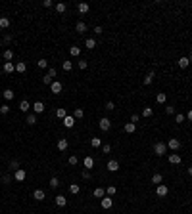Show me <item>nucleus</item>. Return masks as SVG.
I'll return each instance as SVG.
<instances>
[{"mask_svg": "<svg viewBox=\"0 0 192 214\" xmlns=\"http://www.w3.org/2000/svg\"><path fill=\"white\" fill-rule=\"evenodd\" d=\"M154 153L158 155V157H163V155L167 153V145H165L163 142H158V143L154 145Z\"/></svg>", "mask_w": 192, "mask_h": 214, "instance_id": "f257e3e1", "label": "nucleus"}, {"mask_svg": "<svg viewBox=\"0 0 192 214\" xmlns=\"http://www.w3.org/2000/svg\"><path fill=\"white\" fill-rule=\"evenodd\" d=\"M165 145H167V147H169L171 151H173V153H175V151H179V149H181V142H179L177 138H169V142L165 143Z\"/></svg>", "mask_w": 192, "mask_h": 214, "instance_id": "f03ea898", "label": "nucleus"}, {"mask_svg": "<svg viewBox=\"0 0 192 214\" xmlns=\"http://www.w3.org/2000/svg\"><path fill=\"white\" fill-rule=\"evenodd\" d=\"M25 178H27V172H25L23 168H17V170L14 172V180L15 182H23Z\"/></svg>", "mask_w": 192, "mask_h": 214, "instance_id": "7ed1b4c3", "label": "nucleus"}, {"mask_svg": "<svg viewBox=\"0 0 192 214\" xmlns=\"http://www.w3.org/2000/svg\"><path fill=\"white\" fill-rule=\"evenodd\" d=\"M100 205H102V208H104V210H110V208L113 206V199H112V197H102Z\"/></svg>", "mask_w": 192, "mask_h": 214, "instance_id": "20e7f679", "label": "nucleus"}, {"mask_svg": "<svg viewBox=\"0 0 192 214\" xmlns=\"http://www.w3.org/2000/svg\"><path fill=\"white\" fill-rule=\"evenodd\" d=\"M98 124H100V128L104 130V132H108V130L112 128V121H110V119H108V117H102V119H100V122H98Z\"/></svg>", "mask_w": 192, "mask_h": 214, "instance_id": "39448f33", "label": "nucleus"}, {"mask_svg": "<svg viewBox=\"0 0 192 214\" xmlns=\"http://www.w3.org/2000/svg\"><path fill=\"white\" fill-rule=\"evenodd\" d=\"M169 193V189H167V185H163V184H159V185H156V195L158 197H165Z\"/></svg>", "mask_w": 192, "mask_h": 214, "instance_id": "423d86ee", "label": "nucleus"}, {"mask_svg": "<svg viewBox=\"0 0 192 214\" xmlns=\"http://www.w3.org/2000/svg\"><path fill=\"white\" fill-rule=\"evenodd\" d=\"M61 90H64V84H61V82L54 80V82L50 84V92H52V94H60Z\"/></svg>", "mask_w": 192, "mask_h": 214, "instance_id": "0eeeda50", "label": "nucleus"}, {"mask_svg": "<svg viewBox=\"0 0 192 214\" xmlns=\"http://www.w3.org/2000/svg\"><path fill=\"white\" fill-rule=\"evenodd\" d=\"M169 163L171 164H181V163H183V159H181V155L179 153H169Z\"/></svg>", "mask_w": 192, "mask_h": 214, "instance_id": "6e6552de", "label": "nucleus"}, {"mask_svg": "<svg viewBox=\"0 0 192 214\" xmlns=\"http://www.w3.org/2000/svg\"><path fill=\"white\" fill-rule=\"evenodd\" d=\"M106 168L110 170V172H117L119 170V163L115 159H112V161H108V164H106Z\"/></svg>", "mask_w": 192, "mask_h": 214, "instance_id": "1a4fd4ad", "label": "nucleus"}, {"mask_svg": "<svg viewBox=\"0 0 192 214\" xmlns=\"http://www.w3.org/2000/svg\"><path fill=\"white\" fill-rule=\"evenodd\" d=\"M83 166H85V170H90L92 166H94V159H92L90 155H89V157H85V159H83Z\"/></svg>", "mask_w": 192, "mask_h": 214, "instance_id": "9d476101", "label": "nucleus"}, {"mask_svg": "<svg viewBox=\"0 0 192 214\" xmlns=\"http://www.w3.org/2000/svg\"><path fill=\"white\" fill-rule=\"evenodd\" d=\"M14 71H15V65L12 61H4V73H6V75H12Z\"/></svg>", "mask_w": 192, "mask_h": 214, "instance_id": "9b49d317", "label": "nucleus"}, {"mask_svg": "<svg viewBox=\"0 0 192 214\" xmlns=\"http://www.w3.org/2000/svg\"><path fill=\"white\" fill-rule=\"evenodd\" d=\"M44 197H46V193L42 189H35L33 191V199L35 201H44Z\"/></svg>", "mask_w": 192, "mask_h": 214, "instance_id": "f8f14e48", "label": "nucleus"}, {"mask_svg": "<svg viewBox=\"0 0 192 214\" xmlns=\"http://www.w3.org/2000/svg\"><path fill=\"white\" fill-rule=\"evenodd\" d=\"M25 71H27V65H25V61H17V63H15V73L23 75Z\"/></svg>", "mask_w": 192, "mask_h": 214, "instance_id": "ddd939ff", "label": "nucleus"}, {"mask_svg": "<svg viewBox=\"0 0 192 214\" xmlns=\"http://www.w3.org/2000/svg\"><path fill=\"white\" fill-rule=\"evenodd\" d=\"M64 126L65 128H73L75 126V117H69V115H67V117L64 119Z\"/></svg>", "mask_w": 192, "mask_h": 214, "instance_id": "4468645a", "label": "nucleus"}, {"mask_svg": "<svg viewBox=\"0 0 192 214\" xmlns=\"http://www.w3.org/2000/svg\"><path fill=\"white\" fill-rule=\"evenodd\" d=\"M25 122H27L29 126H35V124L39 122V121H37V115H35V113H31V115H27V119H25Z\"/></svg>", "mask_w": 192, "mask_h": 214, "instance_id": "2eb2a0df", "label": "nucleus"}, {"mask_svg": "<svg viewBox=\"0 0 192 214\" xmlns=\"http://www.w3.org/2000/svg\"><path fill=\"white\" fill-rule=\"evenodd\" d=\"M154 77H156V73H154V71H150V73H148V75H146V77H144V80H142V84H144V86H148V84H152V80H154Z\"/></svg>", "mask_w": 192, "mask_h": 214, "instance_id": "dca6fc26", "label": "nucleus"}, {"mask_svg": "<svg viewBox=\"0 0 192 214\" xmlns=\"http://www.w3.org/2000/svg\"><path fill=\"white\" fill-rule=\"evenodd\" d=\"M33 111H35V115L42 113V111H44V103H42V101H35V105H33Z\"/></svg>", "mask_w": 192, "mask_h": 214, "instance_id": "f3484780", "label": "nucleus"}, {"mask_svg": "<svg viewBox=\"0 0 192 214\" xmlns=\"http://www.w3.org/2000/svg\"><path fill=\"white\" fill-rule=\"evenodd\" d=\"M123 130H125L127 134H133L134 130H137V124H134V122H125V126H123Z\"/></svg>", "mask_w": 192, "mask_h": 214, "instance_id": "a211bd4d", "label": "nucleus"}, {"mask_svg": "<svg viewBox=\"0 0 192 214\" xmlns=\"http://www.w3.org/2000/svg\"><path fill=\"white\" fill-rule=\"evenodd\" d=\"M67 147H69V142H67L65 138H61V140H58V149H60V151H65Z\"/></svg>", "mask_w": 192, "mask_h": 214, "instance_id": "6ab92c4d", "label": "nucleus"}, {"mask_svg": "<svg viewBox=\"0 0 192 214\" xmlns=\"http://www.w3.org/2000/svg\"><path fill=\"white\" fill-rule=\"evenodd\" d=\"M177 63H179V67H181V69H186L190 61H188V57H186V56H183V57H179V61H177Z\"/></svg>", "mask_w": 192, "mask_h": 214, "instance_id": "aec40b11", "label": "nucleus"}, {"mask_svg": "<svg viewBox=\"0 0 192 214\" xmlns=\"http://www.w3.org/2000/svg\"><path fill=\"white\" fill-rule=\"evenodd\" d=\"M75 31H77L79 35H83V33L87 31V23H85V21H79V23L75 25Z\"/></svg>", "mask_w": 192, "mask_h": 214, "instance_id": "412c9836", "label": "nucleus"}, {"mask_svg": "<svg viewBox=\"0 0 192 214\" xmlns=\"http://www.w3.org/2000/svg\"><path fill=\"white\" fill-rule=\"evenodd\" d=\"M2 57H4V61H12L14 59V52L12 50H4L2 52Z\"/></svg>", "mask_w": 192, "mask_h": 214, "instance_id": "4be33fe9", "label": "nucleus"}, {"mask_svg": "<svg viewBox=\"0 0 192 214\" xmlns=\"http://www.w3.org/2000/svg\"><path fill=\"white\" fill-rule=\"evenodd\" d=\"M77 10H79V14H87V12H89V10H90V6H89V4H87V2H81L79 6H77Z\"/></svg>", "mask_w": 192, "mask_h": 214, "instance_id": "5701e85b", "label": "nucleus"}, {"mask_svg": "<svg viewBox=\"0 0 192 214\" xmlns=\"http://www.w3.org/2000/svg\"><path fill=\"white\" fill-rule=\"evenodd\" d=\"M162 182H163V176L159 174V172H158V174H154V176H152V184L159 185V184H162Z\"/></svg>", "mask_w": 192, "mask_h": 214, "instance_id": "b1692460", "label": "nucleus"}, {"mask_svg": "<svg viewBox=\"0 0 192 214\" xmlns=\"http://www.w3.org/2000/svg\"><path fill=\"white\" fill-rule=\"evenodd\" d=\"M85 46H87L89 50H94V48H96V40H94V38H87V40H85Z\"/></svg>", "mask_w": 192, "mask_h": 214, "instance_id": "393cba45", "label": "nucleus"}, {"mask_svg": "<svg viewBox=\"0 0 192 214\" xmlns=\"http://www.w3.org/2000/svg\"><path fill=\"white\" fill-rule=\"evenodd\" d=\"M156 101H158V103H165V101H167V96H165V92H158V96H156Z\"/></svg>", "mask_w": 192, "mask_h": 214, "instance_id": "a878e982", "label": "nucleus"}, {"mask_svg": "<svg viewBox=\"0 0 192 214\" xmlns=\"http://www.w3.org/2000/svg\"><path fill=\"white\" fill-rule=\"evenodd\" d=\"M94 197H98V199L106 197V189H104V187H96V189H94Z\"/></svg>", "mask_w": 192, "mask_h": 214, "instance_id": "bb28decb", "label": "nucleus"}, {"mask_svg": "<svg viewBox=\"0 0 192 214\" xmlns=\"http://www.w3.org/2000/svg\"><path fill=\"white\" fill-rule=\"evenodd\" d=\"M29 109H31V105H29V101H27V100H23L21 103H19V111H23V113H27V111H29Z\"/></svg>", "mask_w": 192, "mask_h": 214, "instance_id": "cd10ccee", "label": "nucleus"}, {"mask_svg": "<svg viewBox=\"0 0 192 214\" xmlns=\"http://www.w3.org/2000/svg\"><path fill=\"white\" fill-rule=\"evenodd\" d=\"M56 117H58V119H61V121H64V119L67 117V111H65L64 107H58V111H56Z\"/></svg>", "mask_w": 192, "mask_h": 214, "instance_id": "c85d7f7f", "label": "nucleus"}, {"mask_svg": "<svg viewBox=\"0 0 192 214\" xmlns=\"http://www.w3.org/2000/svg\"><path fill=\"white\" fill-rule=\"evenodd\" d=\"M56 205H58V206H65L67 205V199H65L64 195H58V197H56Z\"/></svg>", "mask_w": 192, "mask_h": 214, "instance_id": "c756f323", "label": "nucleus"}, {"mask_svg": "<svg viewBox=\"0 0 192 214\" xmlns=\"http://www.w3.org/2000/svg\"><path fill=\"white\" fill-rule=\"evenodd\" d=\"M69 56H73V57L81 56V48H79V46H71V48H69Z\"/></svg>", "mask_w": 192, "mask_h": 214, "instance_id": "7c9ffc66", "label": "nucleus"}, {"mask_svg": "<svg viewBox=\"0 0 192 214\" xmlns=\"http://www.w3.org/2000/svg\"><path fill=\"white\" fill-rule=\"evenodd\" d=\"M73 117H75V119H83V117H85V111H83L81 107H75V111H73Z\"/></svg>", "mask_w": 192, "mask_h": 214, "instance_id": "2f4dec72", "label": "nucleus"}, {"mask_svg": "<svg viewBox=\"0 0 192 214\" xmlns=\"http://www.w3.org/2000/svg\"><path fill=\"white\" fill-rule=\"evenodd\" d=\"M79 191H81V185H79V184H71V185H69V193H73V195H77Z\"/></svg>", "mask_w": 192, "mask_h": 214, "instance_id": "473e14b6", "label": "nucleus"}, {"mask_svg": "<svg viewBox=\"0 0 192 214\" xmlns=\"http://www.w3.org/2000/svg\"><path fill=\"white\" fill-rule=\"evenodd\" d=\"M10 27V19L8 17H0V29H8Z\"/></svg>", "mask_w": 192, "mask_h": 214, "instance_id": "72a5a7b5", "label": "nucleus"}, {"mask_svg": "<svg viewBox=\"0 0 192 214\" xmlns=\"http://www.w3.org/2000/svg\"><path fill=\"white\" fill-rule=\"evenodd\" d=\"M4 100H6V101L14 100V90H10V88H8V90H4Z\"/></svg>", "mask_w": 192, "mask_h": 214, "instance_id": "f704fd0d", "label": "nucleus"}, {"mask_svg": "<svg viewBox=\"0 0 192 214\" xmlns=\"http://www.w3.org/2000/svg\"><path fill=\"white\" fill-rule=\"evenodd\" d=\"M61 69H64L65 73L71 71V69H73V63H71V61H64V63H61Z\"/></svg>", "mask_w": 192, "mask_h": 214, "instance_id": "c9c22d12", "label": "nucleus"}, {"mask_svg": "<svg viewBox=\"0 0 192 214\" xmlns=\"http://www.w3.org/2000/svg\"><path fill=\"white\" fill-rule=\"evenodd\" d=\"M152 113H154V111H152V107H144V109H142V117H144V119L152 117Z\"/></svg>", "mask_w": 192, "mask_h": 214, "instance_id": "e433bc0d", "label": "nucleus"}, {"mask_svg": "<svg viewBox=\"0 0 192 214\" xmlns=\"http://www.w3.org/2000/svg\"><path fill=\"white\" fill-rule=\"evenodd\" d=\"M186 121V117H184V115L183 113H179V115H175V122H177V124H183Z\"/></svg>", "mask_w": 192, "mask_h": 214, "instance_id": "4c0bfd02", "label": "nucleus"}, {"mask_svg": "<svg viewBox=\"0 0 192 214\" xmlns=\"http://www.w3.org/2000/svg\"><path fill=\"white\" fill-rule=\"evenodd\" d=\"M58 185H60V180L56 178V176H52V178H50V187H52V189H56Z\"/></svg>", "mask_w": 192, "mask_h": 214, "instance_id": "58836bf2", "label": "nucleus"}, {"mask_svg": "<svg viewBox=\"0 0 192 214\" xmlns=\"http://www.w3.org/2000/svg\"><path fill=\"white\" fill-rule=\"evenodd\" d=\"M106 193H108V197H113V195L117 193V187H115V185H110V187L106 189Z\"/></svg>", "mask_w": 192, "mask_h": 214, "instance_id": "ea45409f", "label": "nucleus"}, {"mask_svg": "<svg viewBox=\"0 0 192 214\" xmlns=\"http://www.w3.org/2000/svg\"><path fill=\"white\" fill-rule=\"evenodd\" d=\"M10 113V105L8 103H2V105H0V115H8Z\"/></svg>", "mask_w": 192, "mask_h": 214, "instance_id": "a19ab883", "label": "nucleus"}, {"mask_svg": "<svg viewBox=\"0 0 192 214\" xmlns=\"http://www.w3.org/2000/svg\"><path fill=\"white\" fill-rule=\"evenodd\" d=\"M90 145H92V147H100V145H102V140H100V138H92V140H90Z\"/></svg>", "mask_w": 192, "mask_h": 214, "instance_id": "79ce46f5", "label": "nucleus"}, {"mask_svg": "<svg viewBox=\"0 0 192 214\" xmlns=\"http://www.w3.org/2000/svg\"><path fill=\"white\" fill-rule=\"evenodd\" d=\"M37 65L40 67V69H46V67H48V59H44V57H42V59L37 61Z\"/></svg>", "mask_w": 192, "mask_h": 214, "instance_id": "37998d69", "label": "nucleus"}, {"mask_svg": "<svg viewBox=\"0 0 192 214\" xmlns=\"http://www.w3.org/2000/svg\"><path fill=\"white\" fill-rule=\"evenodd\" d=\"M65 8H67V6H65V4H64V2H60V4H56V10H58V14H64V12H65Z\"/></svg>", "mask_w": 192, "mask_h": 214, "instance_id": "c03bdc74", "label": "nucleus"}, {"mask_svg": "<svg viewBox=\"0 0 192 214\" xmlns=\"http://www.w3.org/2000/svg\"><path fill=\"white\" fill-rule=\"evenodd\" d=\"M69 164H71V166H75V164H79V159H77V157H75V155H71V157H69Z\"/></svg>", "mask_w": 192, "mask_h": 214, "instance_id": "a18cd8bd", "label": "nucleus"}, {"mask_svg": "<svg viewBox=\"0 0 192 214\" xmlns=\"http://www.w3.org/2000/svg\"><path fill=\"white\" fill-rule=\"evenodd\" d=\"M52 82H54V79H50L48 75H44V77H42V84H52Z\"/></svg>", "mask_w": 192, "mask_h": 214, "instance_id": "49530a36", "label": "nucleus"}, {"mask_svg": "<svg viewBox=\"0 0 192 214\" xmlns=\"http://www.w3.org/2000/svg\"><path fill=\"white\" fill-rule=\"evenodd\" d=\"M77 65H79V69H87L89 67V63H87L85 59H81V61H77Z\"/></svg>", "mask_w": 192, "mask_h": 214, "instance_id": "de8ad7c7", "label": "nucleus"}, {"mask_svg": "<svg viewBox=\"0 0 192 214\" xmlns=\"http://www.w3.org/2000/svg\"><path fill=\"white\" fill-rule=\"evenodd\" d=\"M14 180V176H10V174H6V176H2V182L4 184H10V182Z\"/></svg>", "mask_w": 192, "mask_h": 214, "instance_id": "09e8293b", "label": "nucleus"}, {"mask_svg": "<svg viewBox=\"0 0 192 214\" xmlns=\"http://www.w3.org/2000/svg\"><path fill=\"white\" fill-rule=\"evenodd\" d=\"M102 151H104V153H110V151H112V145H110V143H104V145H102Z\"/></svg>", "mask_w": 192, "mask_h": 214, "instance_id": "8fccbe9b", "label": "nucleus"}, {"mask_svg": "<svg viewBox=\"0 0 192 214\" xmlns=\"http://www.w3.org/2000/svg\"><path fill=\"white\" fill-rule=\"evenodd\" d=\"M46 75H48L50 79H54V77H56V69H54V67H50V69H48V73H46Z\"/></svg>", "mask_w": 192, "mask_h": 214, "instance_id": "3c124183", "label": "nucleus"}, {"mask_svg": "<svg viewBox=\"0 0 192 214\" xmlns=\"http://www.w3.org/2000/svg\"><path fill=\"white\" fill-rule=\"evenodd\" d=\"M113 109H115L113 101H108V103H106V111H113Z\"/></svg>", "mask_w": 192, "mask_h": 214, "instance_id": "603ef678", "label": "nucleus"}, {"mask_svg": "<svg viewBox=\"0 0 192 214\" xmlns=\"http://www.w3.org/2000/svg\"><path fill=\"white\" fill-rule=\"evenodd\" d=\"M165 113H167V115H173V113H175V107H173V105H167V107H165Z\"/></svg>", "mask_w": 192, "mask_h": 214, "instance_id": "864d4df0", "label": "nucleus"}, {"mask_svg": "<svg viewBox=\"0 0 192 214\" xmlns=\"http://www.w3.org/2000/svg\"><path fill=\"white\" fill-rule=\"evenodd\" d=\"M138 121H140V115H137V113H134L133 117H131V122H134V124H137Z\"/></svg>", "mask_w": 192, "mask_h": 214, "instance_id": "5fc2aeb1", "label": "nucleus"}, {"mask_svg": "<svg viewBox=\"0 0 192 214\" xmlns=\"http://www.w3.org/2000/svg\"><path fill=\"white\" fill-rule=\"evenodd\" d=\"M42 6H44V8H52V6H54V2H52V0H44Z\"/></svg>", "mask_w": 192, "mask_h": 214, "instance_id": "6e6d98bb", "label": "nucleus"}, {"mask_svg": "<svg viewBox=\"0 0 192 214\" xmlns=\"http://www.w3.org/2000/svg\"><path fill=\"white\" fill-rule=\"evenodd\" d=\"M10 166H12L14 170H17V168H19V163H17V161H12V163H10Z\"/></svg>", "mask_w": 192, "mask_h": 214, "instance_id": "4d7b16f0", "label": "nucleus"}, {"mask_svg": "<svg viewBox=\"0 0 192 214\" xmlns=\"http://www.w3.org/2000/svg\"><path fill=\"white\" fill-rule=\"evenodd\" d=\"M89 178H90V172L85 170V172H83V180H89Z\"/></svg>", "mask_w": 192, "mask_h": 214, "instance_id": "13d9d810", "label": "nucleus"}, {"mask_svg": "<svg viewBox=\"0 0 192 214\" xmlns=\"http://www.w3.org/2000/svg\"><path fill=\"white\" fill-rule=\"evenodd\" d=\"M94 33H96V35H102V33H104V29H102V27H98V25H96V27H94Z\"/></svg>", "mask_w": 192, "mask_h": 214, "instance_id": "bf43d9fd", "label": "nucleus"}, {"mask_svg": "<svg viewBox=\"0 0 192 214\" xmlns=\"http://www.w3.org/2000/svg\"><path fill=\"white\" fill-rule=\"evenodd\" d=\"M10 42H12V36L6 35V36H4V44H10Z\"/></svg>", "mask_w": 192, "mask_h": 214, "instance_id": "052dcab7", "label": "nucleus"}, {"mask_svg": "<svg viewBox=\"0 0 192 214\" xmlns=\"http://www.w3.org/2000/svg\"><path fill=\"white\" fill-rule=\"evenodd\" d=\"M184 117H186V119H188V121L192 122V109H190V111H188V113H186V115H184Z\"/></svg>", "mask_w": 192, "mask_h": 214, "instance_id": "680f3d73", "label": "nucleus"}, {"mask_svg": "<svg viewBox=\"0 0 192 214\" xmlns=\"http://www.w3.org/2000/svg\"><path fill=\"white\" fill-rule=\"evenodd\" d=\"M188 176H192V166H188Z\"/></svg>", "mask_w": 192, "mask_h": 214, "instance_id": "e2e57ef3", "label": "nucleus"}, {"mask_svg": "<svg viewBox=\"0 0 192 214\" xmlns=\"http://www.w3.org/2000/svg\"><path fill=\"white\" fill-rule=\"evenodd\" d=\"M188 61H190V63H192V54H190V57H188Z\"/></svg>", "mask_w": 192, "mask_h": 214, "instance_id": "0e129e2a", "label": "nucleus"}]
</instances>
